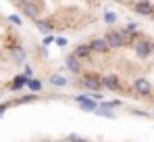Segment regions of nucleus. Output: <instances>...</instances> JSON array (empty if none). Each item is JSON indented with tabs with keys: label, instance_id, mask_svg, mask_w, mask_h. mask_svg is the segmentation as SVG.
<instances>
[{
	"label": "nucleus",
	"instance_id": "nucleus-1",
	"mask_svg": "<svg viewBox=\"0 0 154 142\" xmlns=\"http://www.w3.org/2000/svg\"><path fill=\"white\" fill-rule=\"evenodd\" d=\"M65 84L102 96L154 102V31L137 23L98 25L63 54Z\"/></svg>",
	"mask_w": 154,
	"mask_h": 142
},
{
	"label": "nucleus",
	"instance_id": "nucleus-2",
	"mask_svg": "<svg viewBox=\"0 0 154 142\" xmlns=\"http://www.w3.org/2000/svg\"><path fill=\"white\" fill-rule=\"evenodd\" d=\"M123 15L146 25H154V0H106Z\"/></svg>",
	"mask_w": 154,
	"mask_h": 142
},
{
	"label": "nucleus",
	"instance_id": "nucleus-3",
	"mask_svg": "<svg viewBox=\"0 0 154 142\" xmlns=\"http://www.w3.org/2000/svg\"><path fill=\"white\" fill-rule=\"evenodd\" d=\"M6 107H8V105H6V102H2V105H0V115H2V113H4V111H6Z\"/></svg>",
	"mask_w": 154,
	"mask_h": 142
}]
</instances>
